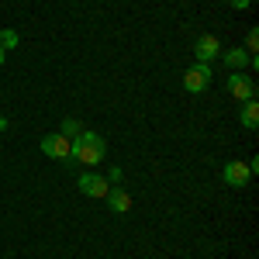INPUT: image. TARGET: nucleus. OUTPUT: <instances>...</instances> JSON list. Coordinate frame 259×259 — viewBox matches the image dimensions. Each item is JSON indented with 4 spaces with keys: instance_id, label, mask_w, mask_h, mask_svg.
Returning a JSON list of instances; mask_svg holds the SVG:
<instances>
[{
    "instance_id": "1",
    "label": "nucleus",
    "mask_w": 259,
    "mask_h": 259,
    "mask_svg": "<svg viewBox=\"0 0 259 259\" xmlns=\"http://www.w3.org/2000/svg\"><path fill=\"white\" fill-rule=\"evenodd\" d=\"M69 156L83 166H100L107 156V142L100 139L97 132H80L76 139H69Z\"/></svg>"
},
{
    "instance_id": "2",
    "label": "nucleus",
    "mask_w": 259,
    "mask_h": 259,
    "mask_svg": "<svg viewBox=\"0 0 259 259\" xmlns=\"http://www.w3.org/2000/svg\"><path fill=\"white\" fill-rule=\"evenodd\" d=\"M211 87V66L207 62H194L187 73H183V90L187 94H204Z\"/></svg>"
},
{
    "instance_id": "3",
    "label": "nucleus",
    "mask_w": 259,
    "mask_h": 259,
    "mask_svg": "<svg viewBox=\"0 0 259 259\" xmlns=\"http://www.w3.org/2000/svg\"><path fill=\"white\" fill-rule=\"evenodd\" d=\"M225 90L235 100H252L256 97V83H252V76H245V73H232V76L225 80Z\"/></svg>"
},
{
    "instance_id": "4",
    "label": "nucleus",
    "mask_w": 259,
    "mask_h": 259,
    "mask_svg": "<svg viewBox=\"0 0 259 259\" xmlns=\"http://www.w3.org/2000/svg\"><path fill=\"white\" fill-rule=\"evenodd\" d=\"M221 177H225V183H228V187H249V180H252V169H249V162L232 159V162H225Z\"/></svg>"
},
{
    "instance_id": "5",
    "label": "nucleus",
    "mask_w": 259,
    "mask_h": 259,
    "mask_svg": "<svg viewBox=\"0 0 259 259\" xmlns=\"http://www.w3.org/2000/svg\"><path fill=\"white\" fill-rule=\"evenodd\" d=\"M41 152L49 156V159H69V139L62 135V132H52V135H45L41 139Z\"/></svg>"
},
{
    "instance_id": "6",
    "label": "nucleus",
    "mask_w": 259,
    "mask_h": 259,
    "mask_svg": "<svg viewBox=\"0 0 259 259\" xmlns=\"http://www.w3.org/2000/svg\"><path fill=\"white\" fill-rule=\"evenodd\" d=\"M76 187H80V194H87V197H107V190H111V183L104 177H97V173H83L76 180Z\"/></svg>"
},
{
    "instance_id": "7",
    "label": "nucleus",
    "mask_w": 259,
    "mask_h": 259,
    "mask_svg": "<svg viewBox=\"0 0 259 259\" xmlns=\"http://www.w3.org/2000/svg\"><path fill=\"white\" fill-rule=\"evenodd\" d=\"M194 56H197V62H207V66H211V62L221 56L218 38H214V35H200L197 45H194Z\"/></svg>"
},
{
    "instance_id": "8",
    "label": "nucleus",
    "mask_w": 259,
    "mask_h": 259,
    "mask_svg": "<svg viewBox=\"0 0 259 259\" xmlns=\"http://www.w3.org/2000/svg\"><path fill=\"white\" fill-rule=\"evenodd\" d=\"M107 204H111L114 214H128V211H132V194H128L124 187H111V190H107Z\"/></svg>"
},
{
    "instance_id": "9",
    "label": "nucleus",
    "mask_w": 259,
    "mask_h": 259,
    "mask_svg": "<svg viewBox=\"0 0 259 259\" xmlns=\"http://www.w3.org/2000/svg\"><path fill=\"white\" fill-rule=\"evenodd\" d=\"M221 59H225V66H228L232 73H242V69L249 66V52H245V49H228V52H221Z\"/></svg>"
},
{
    "instance_id": "10",
    "label": "nucleus",
    "mask_w": 259,
    "mask_h": 259,
    "mask_svg": "<svg viewBox=\"0 0 259 259\" xmlns=\"http://www.w3.org/2000/svg\"><path fill=\"white\" fill-rule=\"evenodd\" d=\"M242 104H245V107H242V128H249V132H252V128L259 124V104H256V97H252V100H242Z\"/></svg>"
},
{
    "instance_id": "11",
    "label": "nucleus",
    "mask_w": 259,
    "mask_h": 259,
    "mask_svg": "<svg viewBox=\"0 0 259 259\" xmlns=\"http://www.w3.org/2000/svg\"><path fill=\"white\" fill-rule=\"evenodd\" d=\"M18 45V31L14 28H0V49L7 52V49H14Z\"/></svg>"
},
{
    "instance_id": "12",
    "label": "nucleus",
    "mask_w": 259,
    "mask_h": 259,
    "mask_svg": "<svg viewBox=\"0 0 259 259\" xmlns=\"http://www.w3.org/2000/svg\"><path fill=\"white\" fill-rule=\"evenodd\" d=\"M80 132H83V124L76 118H66V121H62V135H66V139H76Z\"/></svg>"
},
{
    "instance_id": "13",
    "label": "nucleus",
    "mask_w": 259,
    "mask_h": 259,
    "mask_svg": "<svg viewBox=\"0 0 259 259\" xmlns=\"http://www.w3.org/2000/svg\"><path fill=\"white\" fill-rule=\"evenodd\" d=\"M256 49H259V31L252 28V31H249V38H245V52H249V56H256Z\"/></svg>"
},
{
    "instance_id": "14",
    "label": "nucleus",
    "mask_w": 259,
    "mask_h": 259,
    "mask_svg": "<svg viewBox=\"0 0 259 259\" xmlns=\"http://www.w3.org/2000/svg\"><path fill=\"white\" fill-rule=\"evenodd\" d=\"M121 177H124V173H121L118 166H111V173H107V180H111V183H121Z\"/></svg>"
},
{
    "instance_id": "15",
    "label": "nucleus",
    "mask_w": 259,
    "mask_h": 259,
    "mask_svg": "<svg viewBox=\"0 0 259 259\" xmlns=\"http://www.w3.org/2000/svg\"><path fill=\"white\" fill-rule=\"evenodd\" d=\"M228 4H232V7H235V11H245V7H249V4H252V0H228Z\"/></svg>"
},
{
    "instance_id": "16",
    "label": "nucleus",
    "mask_w": 259,
    "mask_h": 259,
    "mask_svg": "<svg viewBox=\"0 0 259 259\" xmlns=\"http://www.w3.org/2000/svg\"><path fill=\"white\" fill-rule=\"evenodd\" d=\"M4 128H7V118H0V132H4Z\"/></svg>"
},
{
    "instance_id": "17",
    "label": "nucleus",
    "mask_w": 259,
    "mask_h": 259,
    "mask_svg": "<svg viewBox=\"0 0 259 259\" xmlns=\"http://www.w3.org/2000/svg\"><path fill=\"white\" fill-rule=\"evenodd\" d=\"M0 66H4V49H0Z\"/></svg>"
}]
</instances>
